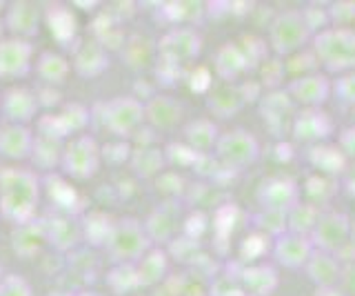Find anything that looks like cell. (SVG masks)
Wrapping results in <instances>:
<instances>
[{"label":"cell","instance_id":"obj_12","mask_svg":"<svg viewBox=\"0 0 355 296\" xmlns=\"http://www.w3.org/2000/svg\"><path fill=\"white\" fill-rule=\"evenodd\" d=\"M238 285L247 296H271L280 285V274L273 265L255 263V265L242 268Z\"/></svg>","mask_w":355,"mask_h":296},{"label":"cell","instance_id":"obj_5","mask_svg":"<svg viewBox=\"0 0 355 296\" xmlns=\"http://www.w3.org/2000/svg\"><path fill=\"white\" fill-rule=\"evenodd\" d=\"M331 90H333L331 79L327 74H320V72L297 74L295 79H291L284 87V92L295 103V107H302V109L322 107L331 98Z\"/></svg>","mask_w":355,"mask_h":296},{"label":"cell","instance_id":"obj_16","mask_svg":"<svg viewBox=\"0 0 355 296\" xmlns=\"http://www.w3.org/2000/svg\"><path fill=\"white\" fill-rule=\"evenodd\" d=\"M111 240H114L116 256L120 258H136L142 254L144 245H147V236L142 232V225H138L136 221H125L120 227H116L114 234H111Z\"/></svg>","mask_w":355,"mask_h":296},{"label":"cell","instance_id":"obj_32","mask_svg":"<svg viewBox=\"0 0 355 296\" xmlns=\"http://www.w3.org/2000/svg\"><path fill=\"white\" fill-rule=\"evenodd\" d=\"M338 147H340V151L344 154V158L355 163V125L342 127L338 131Z\"/></svg>","mask_w":355,"mask_h":296},{"label":"cell","instance_id":"obj_19","mask_svg":"<svg viewBox=\"0 0 355 296\" xmlns=\"http://www.w3.org/2000/svg\"><path fill=\"white\" fill-rule=\"evenodd\" d=\"M29 67V45L22 40L0 42V76L14 79Z\"/></svg>","mask_w":355,"mask_h":296},{"label":"cell","instance_id":"obj_27","mask_svg":"<svg viewBox=\"0 0 355 296\" xmlns=\"http://www.w3.org/2000/svg\"><path fill=\"white\" fill-rule=\"evenodd\" d=\"M338 190V185L333 183L331 179H327V176H311L309 181H306V185H304V194H306V203H313V205H318V203H324V201H329L331 199V194Z\"/></svg>","mask_w":355,"mask_h":296},{"label":"cell","instance_id":"obj_15","mask_svg":"<svg viewBox=\"0 0 355 296\" xmlns=\"http://www.w3.org/2000/svg\"><path fill=\"white\" fill-rule=\"evenodd\" d=\"M67 172H71L73 176H89L98 167V149L92 138H80L73 145H69L64 154Z\"/></svg>","mask_w":355,"mask_h":296},{"label":"cell","instance_id":"obj_37","mask_svg":"<svg viewBox=\"0 0 355 296\" xmlns=\"http://www.w3.org/2000/svg\"><path fill=\"white\" fill-rule=\"evenodd\" d=\"M347 192H349L351 196H355V176H351V179L347 181Z\"/></svg>","mask_w":355,"mask_h":296},{"label":"cell","instance_id":"obj_10","mask_svg":"<svg viewBox=\"0 0 355 296\" xmlns=\"http://www.w3.org/2000/svg\"><path fill=\"white\" fill-rule=\"evenodd\" d=\"M313 252L315 247L311 243L309 236H300L291 232L273 238V245H271L273 261L286 270H304L309 258L313 256Z\"/></svg>","mask_w":355,"mask_h":296},{"label":"cell","instance_id":"obj_13","mask_svg":"<svg viewBox=\"0 0 355 296\" xmlns=\"http://www.w3.org/2000/svg\"><path fill=\"white\" fill-rule=\"evenodd\" d=\"M144 118V107L133 98H118L107 107V123L116 134H129Z\"/></svg>","mask_w":355,"mask_h":296},{"label":"cell","instance_id":"obj_36","mask_svg":"<svg viewBox=\"0 0 355 296\" xmlns=\"http://www.w3.org/2000/svg\"><path fill=\"white\" fill-rule=\"evenodd\" d=\"M313 296H347L340 288H318Z\"/></svg>","mask_w":355,"mask_h":296},{"label":"cell","instance_id":"obj_31","mask_svg":"<svg viewBox=\"0 0 355 296\" xmlns=\"http://www.w3.org/2000/svg\"><path fill=\"white\" fill-rule=\"evenodd\" d=\"M271 245L273 243H269V236H264V234H260V232H255V234H251L249 238H244V243H242V258H249V261H253V258H258V256H262L266 249H271Z\"/></svg>","mask_w":355,"mask_h":296},{"label":"cell","instance_id":"obj_1","mask_svg":"<svg viewBox=\"0 0 355 296\" xmlns=\"http://www.w3.org/2000/svg\"><path fill=\"white\" fill-rule=\"evenodd\" d=\"M318 65L329 74L355 72V29L351 27H329L311 38Z\"/></svg>","mask_w":355,"mask_h":296},{"label":"cell","instance_id":"obj_30","mask_svg":"<svg viewBox=\"0 0 355 296\" xmlns=\"http://www.w3.org/2000/svg\"><path fill=\"white\" fill-rule=\"evenodd\" d=\"M11 94H14V96L7 101V114L11 116V114H14V109H20L18 118H22V120L29 118L33 105H36V103H33V96L27 90H14Z\"/></svg>","mask_w":355,"mask_h":296},{"label":"cell","instance_id":"obj_22","mask_svg":"<svg viewBox=\"0 0 355 296\" xmlns=\"http://www.w3.org/2000/svg\"><path fill=\"white\" fill-rule=\"evenodd\" d=\"M320 207L313 203L300 201L297 205H293L291 210L286 212V227L291 234H300V236H311L313 229L320 221Z\"/></svg>","mask_w":355,"mask_h":296},{"label":"cell","instance_id":"obj_35","mask_svg":"<svg viewBox=\"0 0 355 296\" xmlns=\"http://www.w3.org/2000/svg\"><path fill=\"white\" fill-rule=\"evenodd\" d=\"M338 288L347 296H355V261L342 263V277Z\"/></svg>","mask_w":355,"mask_h":296},{"label":"cell","instance_id":"obj_38","mask_svg":"<svg viewBox=\"0 0 355 296\" xmlns=\"http://www.w3.org/2000/svg\"><path fill=\"white\" fill-rule=\"evenodd\" d=\"M351 245L355 247V221H351Z\"/></svg>","mask_w":355,"mask_h":296},{"label":"cell","instance_id":"obj_34","mask_svg":"<svg viewBox=\"0 0 355 296\" xmlns=\"http://www.w3.org/2000/svg\"><path fill=\"white\" fill-rule=\"evenodd\" d=\"M247 40H249V49H244L242 45L240 47L244 51V56H247L249 69H251L253 65H258V63H262L266 58V42L260 40V38H255V36H247Z\"/></svg>","mask_w":355,"mask_h":296},{"label":"cell","instance_id":"obj_4","mask_svg":"<svg viewBox=\"0 0 355 296\" xmlns=\"http://www.w3.org/2000/svg\"><path fill=\"white\" fill-rule=\"evenodd\" d=\"M309 238L315 249L338 256L351 243V218L344 212H322Z\"/></svg>","mask_w":355,"mask_h":296},{"label":"cell","instance_id":"obj_20","mask_svg":"<svg viewBox=\"0 0 355 296\" xmlns=\"http://www.w3.org/2000/svg\"><path fill=\"white\" fill-rule=\"evenodd\" d=\"M209 109L220 118H231L236 116L240 109L247 105L242 98L240 92V85H233V83H225L218 90H214L209 94Z\"/></svg>","mask_w":355,"mask_h":296},{"label":"cell","instance_id":"obj_11","mask_svg":"<svg viewBox=\"0 0 355 296\" xmlns=\"http://www.w3.org/2000/svg\"><path fill=\"white\" fill-rule=\"evenodd\" d=\"M200 49H202V38L193 29H173L160 40L162 58L171 65L193 60Z\"/></svg>","mask_w":355,"mask_h":296},{"label":"cell","instance_id":"obj_24","mask_svg":"<svg viewBox=\"0 0 355 296\" xmlns=\"http://www.w3.org/2000/svg\"><path fill=\"white\" fill-rule=\"evenodd\" d=\"M0 151L11 158L25 156L29 151V134L25 127H7L0 134Z\"/></svg>","mask_w":355,"mask_h":296},{"label":"cell","instance_id":"obj_7","mask_svg":"<svg viewBox=\"0 0 355 296\" xmlns=\"http://www.w3.org/2000/svg\"><path fill=\"white\" fill-rule=\"evenodd\" d=\"M295 114H297V107L284 90H271L264 96H260V116L264 120L266 129H269L275 138L291 134Z\"/></svg>","mask_w":355,"mask_h":296},{"label":"cell","instance_id":"obj_21","mask_svg":"<svg viewBox=\"0 0 355 296\" xmlns=\"http://www.w3.org/2000/svg\"><path fill=\"white\" fill-rule=\"evenodd\" d=\"M187 136V145L191 147L196 154L205 156L209 151H214L216 145H218V138H220V131L216 127V123H211V120H196L187 127L184 131Z\"/></svg>","mask_w":355,"mask_h":296},{"label":"cell","instance_id":"obj_6","mask_svg":"<svg viewBox=\"0 0 355 296\" xmlns=\"http://www.w3.org/2000/svg\"><path fill=\"white\" fill-rule=\"evenodd\" d=\"M255 199L262 210L286 214L293 205L302 201V190L288 176H266L255 190Z\"/></svg>","mask_w":355,"mask_h":296},{"label":"cell","instance_id":"obj_29","mask_svg":"<svg viewBox=\"0 0 355 296\" xmlns=\"http://www.w3.org/2000/svg\"><path fill=\"white\" fill-rule=\"evenodd\" d=\"M331 94L336 96L342 105H355V72L338 76V81H333Z\"/></svg>","mask_w":355,"mask_h":296},{"label":"cell","instance_id":"obj_9","mask_svg":"<svg viewBox=\"0 0 355 296\" xmlns=\"http://www.w3.org/2000/svg\"><path fill=\"white\" fill-rule=\"evenodd\" d=\"M3 212L14 221H27L33 212V185L20 172V185H16V172H7L3 179Z\"/></svg>","mask_w":355,"mask_h":296},{"label":"cell","instance_id":"obj_14","mask_svg":"<svg viewBox=\"0 0 355 296\" xmlns=\"http://www.w3.org/2000/svg\"><path fill=\"white\" fill-rule=\"evenodd\" d=\"M304 272L315 283V288H338L342 277V263L336 254H327V252L315 249L313 256L309 258Z\"/></svg>","mask_w":355,"mask_h":296},{"label":"cell","instance_id":"obj_3","mask_svg":"<svg viewBox=\"0 0 355 296\" xmlns=\"http://www.w3.org/2000/svg\"><path fill=\"white\" fill-rule=\"evenodd\" d=\"M216 158L227 170H244L251 167L260 158V142L247 129H231L220 134L216 145Z\"/></svg>","mask_w":355,"mask_h":296},{"label":"cell","instance_id":"obj_28","mask_svg":"<svg viewBox=\"0 0 355 296\" xmlns=\"http://www.w3.org/2000/svg\"><path fill=\"white\" fill-rule=\"evenodd\" d=\"M302 16H304V23L309 27L311 34H320L331 27V16H329V9H322L320 5H311L302 9Z\"/></svg>","mask_w":355,"mask_h":296},{"label":"cell","instance_id":"obj_17","mask_svg":"<svg viewBox=\"0 0 355 296\" xmlns=\"http://www.w3.org/2000/svg\"><path fill=\"white\" fill-rule=\"evenodd\" d=\"M249 69V60L244 56L242 47L238 42H227L222 45L216 54V74L220 76L225 83L238 81L240 76Z\"/></svg>","mask_w":355,"mask_h":296},{"label":"cell","instance_id":"obj_33","mask_svg":"<svg viewBox=\"0 0 355 296\" xmlns=\"http://www.w3.org/2000/svg\"><path fill=\"white\" fill-rule=\"evenodd\" d=\"M331 23H336V27H344V23L355 18V3H336L329 7Z\"/></svg>","mask_w":355,"mask_h":296},{"label":"cell","instance_id":"obj_18","mask_svg":"<svg viewBox=\"0 0 355 296\" xmlns=\"http://www.w3.org/2000/svg\"><path fill=\"white\" fill-rule=\"evenodd\" d=\"M309 163L324 176H338L347 170L349 161L344 158L338 145H329V142H320V145H311L306 151Z\"/></svg>","mask_w":355,"mask_h":296},{"label":"cell","instance_id":"obj_25","mask_svg":"<svg viewBox=\"0 0 355 296\" xmlns=\"http://www.w3.org/2000/svg\"><path fill=\"white\" fill-rule=\"evenodd\" d=\"M164 272H166V256L162 249H153L149 254L142 256L140 270H138L140 283H144V285L158 283L164 277Z\"/></svg>","mask_w":355,"mask_h":296},{"label":"cell","instance_id":"obj_26","mask_svg":"<svg viewBox=\"0 0 355 296\" xmlns=\"http://www.w3.org/2000/svg\"><path fill=\"white\" fill-rule=\"evenodd\" d=\"M253 225L258 227V232L264 236H271L277 238L288 232L286 227V214L282 212H269V210H262L253 216Z\"/></svg>","mask_w":355,"mask_h":296},{"label":"cell","instance_id":"obj_2","mask_svg":"<svg viewBox=\"0 0 355 296\" xmlns=\"http://www.w3.org/2000/svg\"><path fill=\"white\" fill-rule=\"evenodd\" d=\"M311 38H313V34H311L304 23L302 9H286V12H282L273 20L269 29V45L277 58L293 56Z\"/></svg>","mask_w":355,"mask_h":296},{"label":"cell","instance_id":"obj_23","mask_svg":"<svg viewBox=\"0 0 355 296\" xmlns=\"http://www.w3.org/2000/svg\"><path fill=\"white\" fill-rule=\"evenodd\" d=\"M144 116H147L155 127H164L169 129L173 125L180 123L182 118V105L173 101L169 96H158L149 103V107L144 109Z\"/></svg>","mask_w":355,"mask_h":296},{"label":"cell","instance_id":"obj_8","mask_svg":"<svg viewBox=\"0 0 355 296\" xmlns=\"http://www.w3.org/2000/svg\"><path fill=\"white\" fill-rule=\"evenodd\" d=\"M333 129H336L333 118L322 107L300 109L293 118L291 136L297 142H304V145H320V142H324L333 134Z\"/></svg>","mask_w":355,"mask_h":296}]
</instances>
